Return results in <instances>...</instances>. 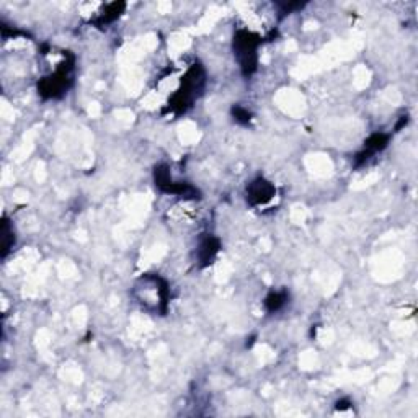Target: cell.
<instances>
[{"instance_id": "1", "label": "cell", "mask_w": 418, "mask_h": 418, "mask_svg": "<svg viewBox=\"0 0 418 418\" xmlns=\"http://www.w3.org/2000/svg\"><path fill=\"white\" fill-rule=\"evenodd\" d=\"M204 85V72L200 66H193L186 72L185 79L181 80V87L177 90V94L169 102L170 112L174 113H185L191 107L195 98L203 90Z\"/></svg>"}, {"instance_id": "2", "label": "cell", "mask_w": 418, "mask_h": 418, "mask_svg": "<svg viewBox=\"0 0 418 418\" xmlns=\"http://www.w3.org/2000/svg\"><path fill=\"white\" fill-rule=\"evenodd\" d=\"M262 45V38L257 33L248 30H239L234 36V54L237 57L240 69L245 77L252 75L257 70L258 46Z\"/></svg>"}, {"instance_id": "3", "label": "cell", "mask_w": 418, "mask_h": 418, "mask_svg": "<svg viewBox=\"0 0 418 418\" xmlns=\"http://www.w3.org/2000/svg\"><path fill=\"white\" fill-rule=\"evenodd\" d=\"M72 62L64 61L62 64L54 70V74L50 77H45L38 85L40 95L43 98H59L67 92V89L70 87L72 82Z\"/></svg>"}, {"instance_id": "4", "label": "cell", "mask_w": 418, "mask_h": 418, "mask_svg": "<svg viewBox=\"0 0 418 418\" xmlns=\"http://www.w3.org/2000/svg\"><path fill=\"white\" fill-rule=\"evenodd\" d=\"M154 181H156V186L162 193L179 195L185 196V198H196V195H198V190L193 188L191 185L172 180L170 170L167 165L156 167V170H154Z\"/></svg>"}, {"instance_id": "5", "label": "cell", "mask_w": 418, "mask_h": 418, "mask_svg": "<svg viewBox=\"0 0 418 418\" xmlns=\"http://www.w3.org/2000/svg\"><path fill=\"white\" fill-rule=\"evenodd\" d=\"M276 193L275 185L271 181H268L263 179V177H258V179L252 180L247 185V201L252 206H262L267 204L268 201L273 200V196Z\"/></svg>"}, {"instance_id": "6", "label": "cell", "mask_w": 418, "mask_h": 418, "mask_svg": "<svg viewBox=\"0 0 418 418\" xmlns=\"http://www.w3.org/2000/svg\"><path fill=\"white\" fill-rule=\"evenodd\" d=\"M389 144V134L384 133H374L368 137V141L364 142V149L361 152L357 154V165H363L364 162L369 161L374 154L384 151Z\"/></svg>"}, {"instance_id": "7", "label": "cell", "mask_w": 418, "mask_h": 418, "mask_svg": "<svg viewBox=\"0 0 418 418\" xmlns=\"http://www.w3.org/2000/svg\"><path fill=\"white\" fill-rule=\"evenodd\" d=\"M221 248V242L213 235H206L204 239H201L198 245V262L201 267H208L214 262L216 255H218Z\"/></svg>"}, {"instance_id": "8", "label": "cell", "mask_w": 418, "mask_h": 418, "mask_svg": "<svg viewBox=\"0 0 418 418\" xmlns=\"http://www.w3.org/2000/svg\"><path fill=\"white\" fill-rule=\"evenodd\" d=\"M124 8H126V3H123V2L110 3V6L105 7L103 13L98 17V20L95 23H97V25H100V27L108 25V23H113L114 20H118V18L121 17Z\"/></svg>"}, {"instance_id": "9", "label": "cell", "mask_w": 418, "mask_h": 418, "mask_svg": "<svg viewBox=\"0 0 418 418\" xmlns=\"http://www.w3.org/2000/svg\"><path fill=\"white\" fill-rule=\"evenodd\" d=\"M288 299H290V294H288L286 291L270 292V294H268L265 297V307H267V311L270 312V314H273V312L281 311L283 307L286 306Z\"/></svg>"}, {"instance_id": "10", "label": "cell", "mask_w": 418, "mask_h": 418, "mask_svg": "<svg viewBox=\"0 0 418 418\" xmlns=\"http://www.w3.org/2000/svg\"><path fill=\"white\" fill-rule=\"evenodd\" d=\"M232 114H234L235 121H239L242 124H247L250 121V118H252V114H250L248 110H245L242 107H234L232 108Z\"/></svg>"}]
</instances>
